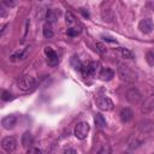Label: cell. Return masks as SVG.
Segmentation results:
<instances>
[{"mask_svg": "<svg viewBox=\"0 0 154 154\" xmlns=\"http://www.w3.org/2000/svg\"><path fill=\"white\" fill-rule=\"evenodd\" d=\"M118 75H119V78L126 83H132L136 79V75L126 65H123V64H120L118 67Z\"/></svg>", "mask_w": 154, "mask_h": 154, "instance_id": "6da1fadb", "label": "cell"}, {"mask_svg": "<svg viewBox=\"0 0 154 154\" xmlns=\"http://www.w3.org/2000/svg\"><path fill=\"white\" fill-rule=\"evenodd\" d=\"M35 78L34 77H31V76H23V77H20L19 79H18V82H17V85H18V88L20 89V90H23V91H29V90H31L34 87H35Z\"/></svg>", "mask_w": 154, "mask_h": 154, "instance_id": "7a4b0ae2", "label": "cell"}, {"mask_svg": "<svg viewBox=\"0 0 154 154\" xmlns=\"http://www.w3.org/2000/svg\"><path fill=\"white\" fill-rule=\"evenodd\" d=\"M90 130V126L88 123L85 122H81L76 125L75 128V136L78 138V140H84L87 136H88V132Z\"/></svg>", "mask_w": 154, "mask_h": 154, "instance_id": "3957f363", "label": "cell"}, {"mask_svg": "<svg viewBox=\"0 0 154 154\" xmlns=\"http://www.w3.org/2000/svg\"><path fill=\"white\" fill-rule=\"evenodd\" d=\"M126 100L132 105H138L142 101V94L137 88H130L126 93Z\"/></svg>", "mask_w": 154, "mask_h": 154, "instance_id": "277c9868", "label": "cell"}, {"mask_svg": "<svg viewBox=\"0 0 154 154\" xmlns=\"http://www.w3.org/2000/svg\"><path fill=\"white\" fill-rule=\"evenodd\" d=\"M17 144H18V143H17V140H16L14 137H12V136L4 137L2 141H1V147H2V149H4L5 152H7V153L14 152L16 148H17Z\"/></svg>", "mask_w": 154, "mask_h": 154, "instance_id": "5b68a950", "label": "cell"}, {"mask_svg": "<svg viewBox=\"0 0 154 154\" xmlns=\"http://www.w3.org/2000/svg\"><path fill=\"white\" fill-rule=\"evenodd\" d=\"M99 70H100V64L95 63V61H91L88 65H83L82 69H81V71H82L84 77H90V76L95 75Z\"/></svg>", "mask_w": 154, "mask_h": 154, "instance_id": "8992f818", "label": "cell"}, {"mask_svg": "<svg viewBox=\"0 0 154 154\" xmlns=\"http://www.w3.org/2000/svg\"><path fill=\"white\" fill-rule=\"evenodd\" d=\"M96 106L101 111H111V109H113L114 103H113V101L109 97L101 96V97H97L96 99Z\"/></svg>", "mask_w": 154, "mask_h": 154, "instance_id": "52a82bcc", "label": "cell"}, {"mask_svg": "<svg viewBox=\"0 0 154 154\" xmlns=\"http://www.w3.org/2000/svg\"><path fill=\"white\" fill-rule=\"evenodd\" d=\"M138 29L143 34H150L154 29V22L152 18H143L138 23Z\"/></svg>", "mask_w": 154, "mask_h": 154, "instance_id": "ba28073f", "label": "cell"}, {"mask_svg": "<svg viewBox=\"0 0 154 154\" xmlns=\"http://www.w3.org/2000/svg\"><path fill=\"white\" fill-rule=\"evenodd\" d=\"M45 53L47 55V64L49 66H55L58 65V61H59V58H58V54L51 48V47H46L45 48Z\"/></svg>", "mask_w": 154, "mask_h": 154, "instance_id": "9c48e42d", "label": "cell"}, {"mask_svg": "<svg viewBox=\"0 0 154 154\" xmlns=\"http://www.w3.org/2000/svg\"><path fill=\"white\" fill-rule=\"evenodd\" d=\"M154 111V95H150L148 96L143 102H142V106H141V112L144 113V114H148L150 112Z\"/></svg>", "mask_w": 154, "mask_h": 154, "instance_id": "30bf717a", "label": "cell"}, {"mask_svg": "<svg viewBox=\"0 0 154 154\" xmlns=\"http://www.w3.org/2000/svg\"><path fill=\"white\" fill-rule=\"evenodd\" d=\"M16 123H17V118H16V116H13V114H8V116H6V117H4V118L1 119V125H2V128L6 129V130L13 129L14 125H16Z\"/></svg>", "mask_w": 154, "mask_h": 154, "instance_id": "8fae6325", "label": "cell"}, {"mask_svg": "<svg viewBox=\"0 0 154 154\" xmlns=\"http://www.w3.org/2000/svg\"><path fill=\"white\" fill-rule=\"evenodd\" d=\"M119 117H120V120L123 123H129V122L132 120L134 113H132V111L130 108H123L120 111V113H119Z\"/></svg>", "mask_w": 154, "mask_h": 154, "instance_id": "7c38bea8", "label": "cell"}, {"mask_svg": "<svg viewBox=\"0 0 154 154\" xmlns=\"http://www.w3.org/2000/svg\"><path fill=\"white\" fill-rule=\"evenodd\" d=\"M113 77H114V72H113V70H111V69H108V67L102 69L101 72H100V78H101L102 81H105V82L111 81Z\"/></svg>", "mask_w": 154, "mask_h": 154, "instance_id": "4fadbf2b", "label": "cell"}, {"mask_svg": "<svg viewBox=\"0 0 154 154\" xmlns=\"http://www.w3.org/2000/svg\"><path fill=\"white\" fill-rule=\"evenodd\" d=\"M94 122H95V125H96L99 129H103V128L106 126V119H105V117H103L101 113H96V114H95Z\"/></svg>", "mask_w": 154, "mask_h": 154, "instance_id": "5bb4252c", "label": "cell"}, {"mask_svg": "<svg viewBox=\"0 0 154 154\" xmlns=\"http://www.w3.org/2000/svg\"><path fill=\"white\" fill-rule=\"evenodd\" d=\"M101 17H102V19L105 20V22H112L113 20V18H114V14H113V12H112V10L111 8H103L102 11H101Z\"/></svg>", "mask_w": 154, "mask_h": 154, "instance_id": "9a60e30c", "label": "cell"}, {"mask_svg": "<svg viewBox=\"0 0 154 154\" xmlns=\"http://www.w3.org/2000/svg\"><path fill=\"white\" fill-rule=\"evenodd\" d=\"M32 143V136L30 132H24V135L22 136V144L23 147H30Z\"/></svg>", "mask_w": 154, "mask_h": 154, "instance_id": "2e32d148", "label": "cell"}, {"mask_svg": "<svg viewBox=\"0 0 154 154\" xmlns=\"http://www.w3.org/2000/svg\"><path fill=\"white\" fill-rule=\"evenodd\" d=\"M59 17V11L57 10H49L47 12V20L48 22H55Z\"/></svg>", "mask_w": 154, "mask_h": 154, "instance_id": "e0dca14e", "label": "cell"}, {"mask_svg": "<svg viewBox=\"0 0 154 154\" xmlns=\"http://www.w3.org/2000/svg\"><path fill=\"white\" fill-rule=\"evenodd\" d=\"M25 53H26V51H25V52H16L14 54H12V55H11V60H12V61L22 60V59H24V58H25Z\"/></svg>", "mask_w": 154, "mask_h": 154, "instance_id": "ac0fdd59", "label": "cell"}, {"mask_svg": "<svg viewBox=\"0 0 154 154\" xmlns=\"http://www.w3.org/2000/svg\"><path fill=\"white\" fill-rule=\"evenodd\" d=\"M43 36H45L46 38H51V37L53 36V30H52V28H51L49 24H46V25L43 26Z\"/></svg>", "mask_w": 154, "mask_h": 154, "instance_id": "d6986e66", "label": "cell"}, {"mask_svg": "<svg viewBox=\"0 0 154 154\" xmlns=\"http://www.w3.org/2000/svg\"><path fill=\"white\" fill-rule=\"evenodd\" d=\"M146 60L150 66H154V52H147Z\"/></svg>", "mask_w": 154, "mask_h": 154, "instance_id": "ffe728a7", "label": "cell"}, {"mask_svg": "<svg viewBox=\"0 0 154 154\" xmlns=\"http://www.w3.org/2000/svg\"><path fill=\"white\" fill-rule=\"evenodd\" d=\"M119 51H120V53H122V55L124 57V58H128V59H131L134 55H132V53L129 51V49H126V48H119Z\"/></svg>", "mask_w": 154, "mask_h": 154, "instance_id": "44dd1931", "label": "cell"}, {"mask_svg": "<svg viewBox=\"0 0 154 154\" xmlns=\"http://www.w3.org/2000/svg\"><path fill=\"white\" fill-rule=\"evenodd\" d=\"M97 154H111V147L108 144H103L101 149L97 152Z\"/></svg>", "mask_w": 154, "mask_h": 154, "instance_id": "7402d4cb", "label": "cell"}, {"mask_svg": "<svg viewBox=\"0 0 154 154\" xmlns=\"http://www.w3.org/2000/svg\"><path fill=\"white\" fill-rule=\"evenodd\" d=\"M1 99H2L4 101H8V100L12 99V94H11L10 91H7V90H4V91L1 93Z\"/></svg>", "mask_w": 154, "mask_h": 154, "instance_id": "603a6c76", "label": "cell"}, {"mask_svg": "<svg viewBox=\"0 0 154 154\" xmlns=\"http://www.w3.org/2000/svg\"><path fill=\"white\" fill-rule=\"evenodd\" d=\"M65 17H66V22H67L69 24H73V23L76 22V18H75V16H73L71 12H67Z\"/></svg>", "mask_w": 154, "mask_h": 154, "instance_id": "cb8c5ba5", "label": "cell"}, {"mask_svg": "<svg viewBox=\"0 0 154 154\" xmlns=\"http://www.w3.org/2000/svg\"><path fill=\"white\" fill-rule=\"evenodd\" d=\"M79 29H76V28H69L67 29V35H70V36H76L77 34H79Z\"/></svg>", "mask_w": 154, "mask_h": 154, "instance_id": "d4e9b609", "label": "cell"}, {"mask_svg": "<svg viewBox=\"0 0 154 154\" xmlns=\"http://www.w3.org/2000/svg\"><path fill=\"white\" fill-rule=\"evenodd\" d=\"M26 154H42L41 153V150L38 149V148H29L28 149V152H26Z\"/></svg>", "mask_w": 154, "mask_h": 154, "instance_id": "484cf974", "label": "cell"}, {"mask_svg": "<svg viewBox=\"0 0 154 154\" xmlns=\"http://www.w3.org/2000/svg\"><path fill=\"white\" fill-rule=\"evenodd\" d=\"M95 47H96V49H97L100 53H105V52H106V48H105V46H103L102 43H96Z\"/></svg>", "mask_w": 154, "mask_h": 154, "instance_id": "4316f807", "label": "cell"}, {"mask_svg": "<svg viewBox=\"0 0 154 154\" xmlns=\"http://www.w3.org/2000/svg\"><path fill=\"white\" fill-rule=\"evenodd\" d=\"M2 4H4V5H6V6H8V7H12V6H14V5H16V2H14V1H8V0H2Z\"/></svg>", "mask_w": 154, "mask_h": 154, "instance_id": "83f0119b", "label": "cell"}, {"mask_svg": "<svg viewBox=\"0 0 154 154\" xmlns=\"http://www.w3.org/2000/svg\"><path fill=\"white\" fill-rule=\"evenodd\" d=\"M64 154H77V150H75L73 148H67L64 150Z\"/></svg>", "mask_w": 154, "mask_h": 154, "instance_id": "f1b7e54d", "label": "cell"}, {"mask_svg": "<svg viewBox=\"0 0 154 154\" xmlns=\"http://www.w3.org/2000/svg\"><path fill=\"white\" fill-rule=\"evenodd\" d=\"M102 38H103L105 41H107V42H112V43H116V42H117L114 38H112V37H109V36H102Z\"/></svg>", "mask_w": 154, "mask_h": 154, "instance_id": "f546056e", "label": "cell"}, {"mask_svg": "<svg viewBox=\"0 0 154 154\" xmlns=\"http://www.w3.org/2000/svg\"><path fill=\"white\" fill-rule=\"evenodd\" d=\"M81 11H82V12H83V14H84V16H85V17H89V13H88V12H85V11H84V10H83V8H81Z\"/></svg>", "mask_w": 154, "mask_h": 154, "instance_id": "4dcf8cb0", "label": "cell"}]
</instances>
